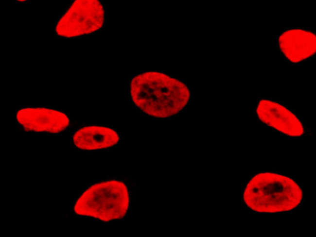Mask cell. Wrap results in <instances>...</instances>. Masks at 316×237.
<instances>
[{
  "label": "cell",
  "instance_id": "obj_1",
  "mask_svg": "<svg viewBox=\"0 0 316 237\" xmlns=\"http://www.w3.org/2000/svg\"><path fill=\"white\" fill-rule=\"evenodd\" d=\"M132 100L144 114L157 118H168L188 105L191 91L187 83L158 71L135 76L130 84Z\"/></svg>",
  "mask_w": 316,
  "mask_h": 237
},
{
  "label": "cell",
  "instance_id": "obj_2",
  "mask_svg": "<svg viewBox=\"0 0 316 237\" xmlns=\"http://www.w3.org/2000/svg\"><path fill=\"white\" fill-rule=\"evenodd\" d=\"M302 197L301 188L294 179L272 172L253 175L242 194L243 201L248 208L263 213L293 210L301 203Z\"/></svg>",
  "mask_w": 316,
  "mask_h": 237
},
{
  "label": "cell",
  "instance_id": "obj_3",
  "mask_svg": "<svg viewBox=\"0 0 316 237\" xmlns=\"http://www.w3.org/2000/svg\"><path fill=\"white\" fill-rule=\"evenodd\" d=\"M130 199L126 183L112 179L89 186L78 198L73 210L79 215L109 221L119 219L125 215L129 208Z\"/></svg>",
  "mask_w": 316,
  "mask_h": 237
},
{
  "label": "cell",
  "instance_id": "obj_4",
  "mask_svg": "<svg viewBox=\"0 0 316 237\" xmlns=\"http://www.w3.org/2000/svg\"><path fill=\"white\" fill-rule=\"evenodd\" d=\"M105 17L104 6L100 1L75 0L58 21L55 33L65 37L90 34L103 26Z\"/></svg>",
  "mask_w": 316,
  "mask_h": 237
},
{
  "label": "cell",
  "instance_id": "obj_5",
  "mask_svg": "<svg viewBox=\"0 0 316 237\" xmlns=\"http://www.w3.org/2000/svg\"><path fill=\"white\" fill-rule=\"evenodd\" d=\"M254 113L260 122L286 135L299 137L304 134L300 118L278 102L261 99L256 103Z\"/></svg>",
  "mask_w": 316,
  "mask_h": 237
},
{
  "label": "cell",
  "instance_id": "obj_6",
  "mask_svg": "<svg viewBox=\"0 0 316 237\" xmlns=\"http://www.w3.org/2000/svg\"><path fill=\"white\" fill-rule=\"evenodd\" d=\"M17 123L27 132L57 134L66 129L70 118L64 112L43 107H24L16 116Z\"/></svg>",
  "mask_w": 316,
  "mask_h": 237
},
{
  "label": "cell",
  "instance_id": "obj_7",
  "mask_svg": "<svg viewBox=\"0 0 316 237\" xmlns=\"http://www.w3.org/2000/svg\"><path fill=\"white\" fill-rule=\"evenodd\" d=\"M278 45L280 51L288 61L293 64L299 63L315 53L316 35L308 30L288 29L279 35Z\"/></svg>",
  "mask_w": 316,
  "mask_h": 237
},
{
  "label": "cell",
  "instance_id": "obj_8",
  "mask_svg": "<svg viewBox=\"0 0 316 237\" xmlns=\"http://www.w3.org/2000/svg\"><path fill=\"white\" fill-rule=\"evenodd\" d=\"M120 139L112 128L91 125L80 128L72 136V142L76 148L86 151L108 148L116 145Z\"/></svg>",
  "mask_w": 316,
  "mask_h": 237
}]
</instances>
